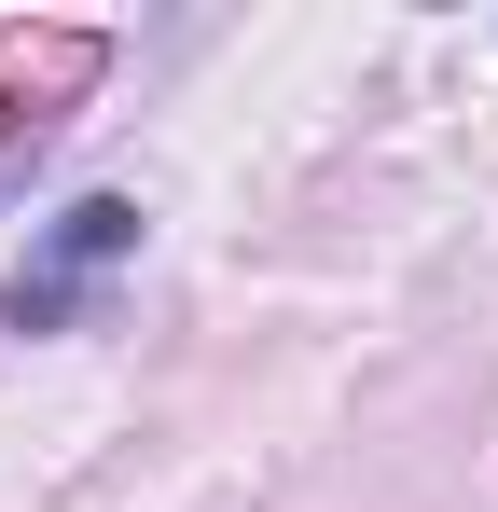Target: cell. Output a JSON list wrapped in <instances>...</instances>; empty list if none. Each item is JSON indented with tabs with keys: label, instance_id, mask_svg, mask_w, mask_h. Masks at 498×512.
<instances>
[{
	"label": "cell",
	"instance_id": "cell-1",
	"mask_svg": "<svg viewBox=\"0 0 498 512\" xmlns=\"http://www.w3.org/2000/svg\"><path fill=\"white\" fill-rule=\"evenodd\" d=\"M111 263H139V194H70V208L28 236V263L0 277V333H70Z\"/></svg>",
	"mask_w": 498,
	"mask_h": 512
}]
</instances>
